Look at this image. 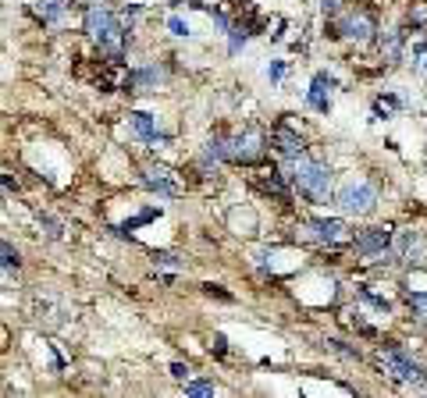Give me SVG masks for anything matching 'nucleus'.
<instances>
[{
	"instance_id": "16",
	"label": "nucleus",
	"mask_w": 427,
	"mask_h": 398,
	"mask_svg": "<svg viewBox=\"0 0 427 398\" xmlns=\"http://www.w3.org/2000/svg\"><path fill=\"white\" fill-rule=\"evenodd\" d=\"M402 53V32H385L381 36V57L385 61H399Z\"/></svg>"
},
{
	"instance_id": "18",
	"label": "nucleus",
	"mask_w": 427,
	"mask_h": 398,
	"mask_svg": "<svg viewBox=\"0 0 427 398\" xmlns=\"http://www.w3.org/2000/svg\"><path fill=\"white\" fill-rule=\"evenodd\" d=\"M260 185H263V192H275L278 199H289V189H285V182H282V175H278V171H271V175H267Z\"/></svg>"
},
{
	"instance_id": "9",
	"label": "nucleus",
	"mask_w": 427,
	"mask_h": 398,
	"mask_svg": "<svg viewBox=\"0 0 427 398\" xmlns=\"http://www.w3.org/2000/svg\"><path fill=\"white\" fill-rule=\"evenodd\" d=\"M335 86H339V82H335V75L317 72V75H313V82H310L306 103H310L317 114H328V110H331V89H335Z\"/></svg>"
},
{
	"instance_id": "23",
	"label": "nucleus",
	"mask_w": 427,
	"mask_h": 398,
	"mask_svg": "<svg viewBox=\"0 0 427 398\" xmlns=\"http://www.w3.org/2000/svg\"><path fill=\"white\" fill-rule=\"evenodd\" d=\"M153 260H157L160 267H182V260H178V256H171V253H157Z\"/></svg>"
},
{
	"instance_id": "20",
	"label": "nucleus",
	"mask_w": 427,
	"mask_h": 398,
	"mask_svg": "<svg viewBox=\"0 0 427 398\" xmlns=\"http://www.w3.org/2000/svg\"><path fill=\"white\" fill-rule=\"evenodd\" d=\"M218 387H214L210 380H196V384H185V394H192V398H203V394H214Z\"/></svg>"
},
{
	"instance_id": "24",
	"label": "nucleus",
	"mask_w": 427,
	"mask_h": 398,
	"mask_svg": "<svg viewBox=\"0 0 427 398\" xmlns=\"http://www.w3.org/2000/svg\"><path fill=\"white\" fill-rule=\"evenodd\" d=\"M168 29H171L175 36H189V25H185L182 18H168Z\"/></svg>"
},
{
	"instance_id": "3",
	"label": "nucleus",
	"mask_w": 427,
	"mask_h": 398,
	"mask_svg": "<svg viewBox=\"0 0 427 398\" xmlns=\"http://www.w3.org/2000/svg\"><path fill=\"white\" fill-rule=\"evenodd\" d=\"M263 157V135L256 128H246L235 139H225V160L232 164H256Z\"/></svg>"
},
{
	"instance_id": "26",
	"label": "nucleus",
	"mask_w": 427,
	"mask_h": 398,
	"mask_svg": "<svg viewBox=\"0 0 427 398\" xmlns=\"http://www.w3.org/2000/svg\"><path fill=\"white\" fill-rule=\"evenodd\" d=\"M267 75H271V79L278 82V79L285 75V61H275V65H271V72H267Z\"/></svg>"
},
{
	"instance_id": "7",
	"label": "nucleus",
	"mask_w": 427,
	"mask_h": 398,
	"mask_svg": "<svg viewBox=\"0 0 427 398\" xmlns=\"http://www.w3.org/2000/svg\"><path fill=\"white\" fill-rule=\"evenodd\" d=\"M392 246V227H367L363 235H356V253L367 260H381Z\"/></svg>"
},
{
	"instance_id": "28",
	"label": "nucleus",
	"mask_w": 427,
	"mask_h": 398,
	"mask_svg": "<svg viewBox=\"0 0 427 398\" xmlns=\"http://www.w3.org/2000/svg\"><path fill=\"white\" fill-rule=\"evenodd\" d=\"M214 352H218V356H225V338H221V334L214 338Z\"/></svg>"
},
{
	"instance_id": "14",
	"label": "nucleus",
	"mask_w": 427,
	"mask_h": 398,
	"mask_svg": "<svg viewBox=\"0 0 427 398\" xmlns=\"http://www.w3.org/2000/svg\"><path fill=\"white\" fill-rule=\"evenodd\" d=\"M228 224L235 235H253L256 232V213L253 210H232L228 213Z\"/></svg>"
},
{
	"instance_id": "13",
	"label": "nucleus",
	"mask_w": 427,
	"mask_h": 398,
	"mask_svg": "<svg viewBox=\"0 0 427 398\" xmlns=\"http://www.w3.org/2000/svg\"><path fill=\"white\" fill-rule=\"evenodd\" d=\"M160 79H164V75H160V68H157V65H150V68L132 72V75H129V86H132L136 93H150V89H157V86H160Z\"/></svg>"
},
{
	"instance_id": "11",
	"label": "nucleus",
	"mask_w": 427,
	"mask_h": 398,
	"mask_svg": "<svg viewBox=\"0 0 427 398\" xmlns=\"http://www.w3.org/2000/svg\"><path fill=\"white\" fill-rule=\"evenodd\" d=\"M143 182H146L157 196H178V185L171 182V171H168V167H146V171H143Z\"/></svg>"
},
{
	"instance_id": "27",
	"label": "nucleus",
	"mask_w": 427,
	"mask_h": 398,
	"mask_svg": "<svg viewBox=\"0 0 427 398\" xmlns=\"http://www.w3.org/2000/svg\"><path fill=\"white\" fill-rule=\"evenodd\" d=\"M171 377H178V380H189V366L175 363V366H171Z\"/></svg>"
},
{
	"instance_id": "29",
	"label": "nucleus",
	"mask_w": 427,
	"mask_h": 398,
	"mask_svg": "<svg viewBox=\"0 0 427 398\" xmlns=\"http://www.w3.org/2000/svg\"><path fill=\"white\" fill-rule=\"evenodd\" d=\"M339 8V0H324V11H335Z\"/></svg>"
},
{
	"instance_id": "6",
	"label": "nucleus",
	"mask_w": 427,
	"mask_h": 398,
	"mask_svg": "<svg viewBox=\"0 0 427 398\" xmlns=\"http://www.w3.org/2000/svg\"><path fill=\"white\" fill-rule=\"evenodd\" d=\"M306 227H310V235H313L317 242H328V246H346V242L353 239V235H349V224L339 220V217H310Z\"/></svg>"
},
{
	"instance_id": "1",
	"label": "nucleus",
	"mask_w": 427,
	"mask_h": 398,
	"mask_svg": "<svg viewBox=\"0 0 427 398\" xmlns=\"http://www.w3.org/2000/svg\"><path fill=\"white\" fill-rule=\"evenodd\" d=\"M292 182L299 185V192L303 196H310V199H328V189H331V171H328V164H320V160H296V175H292Z\"/></svg>"
},
{
	"instance_id": "10",
	"label": "nucleus",
	"mask_w": 427,
	"mask_h": 398,
	"mask_svg": "<svg viewBox=\"0 0 427 398\" xmlns=\"http://www.w3.org/2000/svg\"><path fill=\"white\" fill-rule=\"evenodd\" d=\"M271 142H275V150L285 157V160H299L303 157V150H306V142H303V135L292 128V125H275V135H271Z\"/></svg>"
},
{
	"instance_id": "30",
	"label": "nucleus",
	"mask_w": 427,
	"mask_h": 398,
	"mask_svg": "<svg viewBox=\"0 0 427 398\" xmlns=\"http://www.w3.org/2000/svg\"><path fill=\"white\" fill-rule=\"evenodd\" d=\"M423 68H427V57H423Z\"/></svg>"
},
{
	"instance_id": "4",
	"label": "nucleus",
	"mask_w": 427,
	"mask_h": 398,
	"mask_svg": "<svg viewBox=\"0 0 427 398\" xmlns=\"http://www.w3.org/2000/svg\"><path fill=\"white\" fill-rule=\"evenodd\" d=\"M381 366L395 377V380H409V384H427V373H423V366H416L399 345H392V349H385L381 352Z\"/></svg>"
},
{
	"instance_id": "22",
	"label": "nucleus",
	"mask_w": 427,
	"mask_h": 398,
	"mask_svg": "<svg viewBox=\"0 0 427 398\" xmlns=\"http://www.w3.org/2000/svg\"><path fill=\"white\" fill-rule=\"evenodd\" d=\"M11 267H15V270H18V253H15V249H11V242H4V270H8V274H11Z\"/></svg>"
},
{
	"instance_id": "5",
	"label": "nucleus",
	"mask_w": 427,
	"mask_h": 398,
	"mask_svg": "<svg viewBox=\"0 0 427 398\" xmlns=\"http://www.w3.org/2000/svg\"><path fill=\"white\" fill-rule=\"evenodd\" d=\"M331 29H335V36H342V39L367 43L374 32H378V22H374V15H367V11H349V15H342Z\"/></svg>"
},
{
	"instance_id": "21",
	"label": "nucleus",
	"mask_w": 427,
	"mask_h": 398,
	"mask_svg": "<svg viewBox=\"0 0 427 398\" xmlns=\"http://www.w3.org/2000/svg\"><path fill=\"white\" fill-rule=\"evenodd\" d=\"M406 303H409L413 310H420V313H427V292H409V296H406Z\"/></svg>"
},
{
	"instance_id": "12",
	"label": "nucleus",
	"mask_w": 427,
	"mask_h": 398,
	"mask_svg": "<svg viewBox=\"0 0 427 398\" xmlns=\"http://www.w3.org/2000/svg\"><path fill=\"white\" fill-rule=\"evenodd\" d=\"M129 125H132V132H136L139 139H146L150 146H164V142H168L164 135H157V125H153V118H150V114H143V110L129 114Z\"/></svg>"
},
{
	"instance_id": "25",
	"label": "nucleus",
	"mask_w": 427,
	"mask_h": 398,
	"mask_svg": "<svg viewBox=\"0 0 427 398\" xmlns=\"http://www.w3.org/2000/svg\"><path fill=\"white\" fill-rule=\"evenodd\" d=\"M39 224H43V227H46V235H50V239H61V227H58V224H53V220H50V217H43V220H39Z\"/></svg>"
},
{
	"instance_id": "2",
	"label": "nucleus",
	"mask_w": 427,
	"mask_h": 398,
	"mask_svg": "<svg viewBox=\"0 0 427 398\" xmlns=\"http://www.w3.org/2000/svg\"><path fill=\"white\" fill-rule=\"evenodd\" d=\"M339 206L346 213H356V217H367L374 206H378V189L367 185V182H349L339 189Z\"/></svg>"
},
{
	"instance_id": "17",
	"label": "nucleus",
	"mask_w": 427,
	"mask_h": 398,
	"mask_svg": "<svg viewBox=\"0 0 427 398\" xmlns=\"http://www.w3.org/2000/svg\"><path fill=\"white\" fill-rule=\"evenodd\" d=\"M72 4H75V0H43V8H39L43 11V22H58Z\"/></svg>"
},
{
	"instance_id": "15",
	"label": "nucleus",
	"mask_w": 427,
	"mask_h": 398,
	"mask_svg": "<svg viewBox=\"0 0 427 398\" xmlns=\"http://www.w3.org/2000/svg\"><path fill=\"white\" fill-rule=\"evenodd\" d=\"M399 253H402V260L416 263V260H420V256L427 253V242H423V239H420L416 232H409V235L402 239V249H399Z\"/></svg>"
},
{
	"instance_id": "19",
	"label": "nucleus",
	"mask_w": 427,
	"mask_h": 398,
	"mask_svg": "<svg viewBox=\"0 0 427 398\" xmlns=\"http://www.w3.org/2000/svg\"><path fill=\"white\" fill-rule=\"evenodd\" d=\"M246 32H249L246 25H232V29H228V39H232V43H228V50H232V53H239V50H242V43H246Z\"/></svg>"
},
{
	"instance_id": "8",
	"label": "nucleus",
	"mask_w": 427,
	"mask_h": 398,
	"mask_svg": "<svg viewBox=\"0 0 427 398\" xmlns=\"http://www.w3.org/2000/svg\"><path fill=\"white\" fill-rule=\"evenodd\" d=\"M114 29H118V18L107 11L103 4H89V8H86V36H89V39L103 43Z\"/></svg>"
}]
</instances>
